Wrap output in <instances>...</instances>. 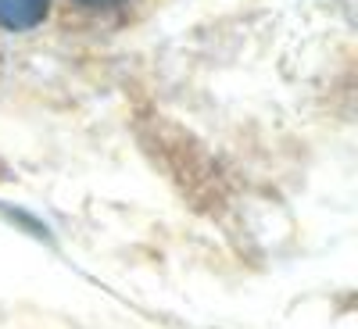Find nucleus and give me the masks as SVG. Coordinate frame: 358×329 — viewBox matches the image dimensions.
<instances>
[{
    "label": "nucleus",
    "mask_w": 358,
    "mask_h": 329,
    "mask_svg": "<svg viewBox=\"0 0 358 329\" xmlns=\"http://www.w3.org/2000/svg\"><path fill=\"white\" fill-rule=\"evenodd\" d=\"M162 0H50V15L65 33L118 36L158 11Z\"/></svg>",
    "instance_id": "f257e3e1"
},
{
    "label": "nucleus",
    "mask_w": 358,
    "mask_h": 329,
    "mask_svg": "<svg viewBox=\"0 0 358 329\" xmlns=\"http://www.w3.org/2000/svg\"><path fill=\"white\" fill-rule=\"evenodd\" d=\"M50 15V0H0V29L4 33H29Z\"/></svg>",
    "instance_id": "f03ea898"
}]
</instances>
